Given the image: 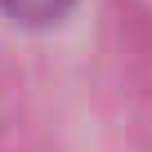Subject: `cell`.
<instances>
[{"label":"cell","mask_w":152,"mask_h":152,"mask_svg":"<svg viewBox=\"0 0 152 152\" xmlns=\"http://www.w3.org/2000/svg\"><path fill=\"white\" fill-rule=\"evenodd\" d=\"M72 5H76V0H0V9H5L14 23H27V27H49Z\"/></svg>","instance_id":"6da1fadb"}]
</instances>
